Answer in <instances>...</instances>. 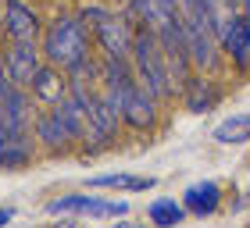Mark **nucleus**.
Instances as JSON below:
<instances>
[{
    "label": "nucleus",
    "instance_id": "obj_11",
    "mask_svg": "<svg viewBox=\"0 0 250 228\" xmlns=\"http://www.w3.org/2000/svg\"><path fill=\"white\" fill-rule=\"evenodd\" d=\"M36 111H40V104L25 86H11L0 96V125L4 129H32L36 125Z\"/></svg>",
    "mask_w": 250,
    "mask_h": 228
},
{
    "label": "nucleus",
    "instance_id": "obj_13",
    "mask_svg": "<svg viewBox=\"0 0 250 228\" xmlns=\"http://www.w3.org/2000/svg\"><path fill=\"white\" fill-rule=\"evenodd\" d=\"M183 207L193 214V218H211V214L222 210V186L211 178H200L193 186L183 189Z\"/></svg>",
    "mask_w": 250,
    "mask_h": 228
},
{
    "label": "nucleus",
    "instance_id": "obj_8",
    "mask_svg": "<svg viewBox=\"0 0 250 228\" xmlns=\"http://www.w3.org/2000/svg\"><path fill=\"white\" fill-rule=\"evenodd\" d=\"M0 18H4V36L15 43H40L43 25H47L29 0H4Z\"/></svg>",
    "mask_w": 250,
    "mask_h": 228
},
{
    "label": "nucleus",
    "instance_id": "obj_15",
    "mask_svg": "<svg viewBox=\"0 0 250 228\" xmlns=\"http://www.w3.org/2000/svg\"><path fill=\"white\" fill-rule=\"evenodd\" d=\"M146 218H150V225L168 228V225H183L189 218V210L183 207V200H175V196H157V200L146 203Z\"/></svg>",
    "mask_w": 250,
    "mask_h": 228
},
{
    "label": "nucleus",
    "instance_id": "obj_18",
    "mask_svg": "<svg viewBox=\"0 0 250 228\" xmlns=\"http://www.w3.org/2000/svg\"><path fill=\"white\" fill-rule=\"evenodd\" d=\"M243 207H250V189H247V192H243V196H240V200H236V203H232V210H243Z\"/></svg>",
    "mask_w": 250,
    "mask_h": 228
},
{
    "label": "nucleus",
    "instance_id": "obj_16",
    "mask_svg": "<svg viewBox=\"0 0 250 228\" xmlns=\"http://www.w3.org/2000/svg\"><path fill=\"white\" fill-rule=\"evenodd\" d=\"M89 189H118V192H146V189H154V178L150 175H97V178H89Z\"/></svg>",
    "mask_w": 250,
    "mask_h": 228
},
{
    "label": "nucleus",
    "instance_id": "obj_3",
    "mask_svg": "<svg viewBox=\"0 0 250 228\" xmlns=\"http://www.w3.org/2000/svg\"><path fill=\"white\" fill-rule=\"evenodd\" d=\"M218 47L225 61L232 64V72L250 75V15L243 11H229L218 25Z\"/></svg>",
    "mask_w": 250,
    "mask_h": 228
},
{
    "label": "nucleus",
    "instance_id": "obj_4",
    "mask_svg": "<svg viewBox=\"0 0 250 228\" xmlns=\"http://www.w3.org/2000/svg\"><path fill=\"white\" fill-rule=\"evenodd\" d=\"M32 132H36V143H40L43 153L64 157V153L79 150L75 132L68 129V121L58 114V107H40V111H36V125H32Z\"/></svg>",
    "mask_w": 250,
    "mask_h": 228
},
{
    "label": "nucleus",
    "instance_id": "obj_17",
    "mask_svg": "<svg viewBox=\"0 0 250 228\" xmlns=\"http://www.w3.org/2000/svg\"><path fill=\"white\" fill-rule=\"evenodd\" d=\"M107 15H111V7H104V4H83V7H79V18L86 21V29H89V32H93Z\"/></svg>",
    "mask_w": 250,
    "mask_h": 228
},
{
    "label": "nucleus",
    "instance_id": "obj_2",
    "mask_svg": "<svg viewBox=\"0 0 250 228\" xmlns=\"http://www.w3.org/2000/svg\"><path fill=\"white\" fill-rule=\"evenodd\" d=\"M129 61H132L136 78H140L161 104H172V100L179 96V86L172 78V68H168V57L161 50V39L154 36V29H136Z\"/></svg>",
    "mask_w": 250,
    "mask_h": 228
},
{
    "label": "nucleus",
    "instance_id": "obj_12",
    "mask_svg": "<svg viewBox=\"0 0 250 228\" xmlns=\"http://www.w3.org/2000/svg\"><path fill=\"white\" fill-rule=\"evenodd\" d=\"M179 100H183V107L193 111V114H208L218 107V100H222V86L214 82V78L208 72H193L183 89H179Z\"/></svg>",
    "mask_w": 250,
    "mask_h": 228
},
{
    "label": "nucleus",
    "instance_id": "obj_9",
    "mask_svg": "<svg viewBox=\"0 0 250 228\" xmlns=\"http://www.w3.org/2000/svg\"><path fill=\"white\" fill-rule=\"evenodd\" d=\"M50 214H83V218H125L129 203L125 200H104V196H86V192H68L47 203Z\"/></svg>",
    "mask_w": 250,
    "mask_h": 228
},
{
    "label": "nucleus",
    "instance_id": "obj_6",
    "mask_svg": "<svg viewBox=\"0 0 250 228\" xmlns=\"http://www.w3.org/2000/svg\"><path fill=\"white\" fill-rule=\"evenodd\" d=\"M43 150L32 129H4L0 125V171H25Z\"/></svg>",
    "mask_w": 250,
    "mask_h": 228
},
{
    "label": "nucleus",
    "instance_id": "obj_7",
    "mask_svg": "<svg viewBox=\"0 0 250 228\" xmlns=\"http://www.w3.org/2000/svg\"><path fill=\"white\" fill-rule=\"evenodd\" d=\"M132 39H136V25L129 21L125 11H111V15L93 29V43L100 57H129L132 54Z\"/></svg>",
    "mask_w": 250,
    "mask_h": 228
},
{
    "label": "nucleus",
    "instance_id": "obj_14",
    "mask_svg": "<svg viewBox=\"0 0 250 228\" xmlns=\"http://www.w3.org/2000/svg\"><path fill=\"white\" fill-rule=\"evenodd\" d=\"M211 139L222 143V146H243V143H250V111L218 121V125H214V132H211Z\"/></svg>",
    "mask_w": 250,
    "mask_h": 228
},
{
    "label": "nucleus",
    "instance_id": "obj_21",
    "mask_svg": "<svg viewBox=\"0 0 250 228\" xmlns=\"http://www.w3.org/2000/svg\"><path fill=\"white\" fill-rule=\"evenodd\" d=\"M240 11H243V15H250V0H240Z\"/></svg>",
    "mask_w": 250,
    "mask_h": 228
},
{
    "label": "nucleus",
    "instance_id": "obj_1",
    "mask_svg": "<svg viewBox=\"0 0 250 228\" xmlns=\"http://www.w3.org/2000/svg\"><path fill=\"white\" fill-rule=\"evenodd\" d=\"M43 57L50 64L64 68L79 82H97L100 86V72H104V57H100L93 32L86 29V21L79 18V11H61L43 25L40 36Z\"/></svg>",
    "mask_w": 250,
    "mask_h": 228
},
{
    "label": "nucleus",
    "instance_id": "obj_19",
    "mask_svg": "<svg viewBox=\"0 0 250 228\" xmlns=\"http://www.w3.org/2000/svg\"><path fill=\"white\" fill-rule=\"evenodd\" d=\"M11 218H15V210H11V207H0V225H7Z\"/></svg>",
    "mask_w": 250,
    "mask_h": 228
},
{
    "label": "nucleus",
    "instance_id": "obj_20",
    "mask_svg": "<svg viewBox=\"0 0 250 228\" xmlns=\"http://www.w3.org/2000/svg\"><path fill=\"white\" fill-rule=\"evenodd\" d=\"M4 43H7V36H4V18H0V50H4Z\"/></svg>",
    "mask_w": 250,
    "mask_h": 228
},
{
    "label": "nucleus",
    "instance_id": "obj_10",
    "mask_svg": "<svg viewBox=\"0 0 250 228\" xmlns=\"http://www.w3.org/2000/svg\"><path fill=\"white\" fill-rule=\"evenodd\" d=\"M29 93L36 96L40 107H54L58 100H64L68 93H72V75H68L64 68H58V64L43 61L40 72L32 75V82H29Z\"/></svg>",
    "mask_w": 250,
    "mask_h": 228
},
{
    "label": "nucleus",
    "instance_id": "obj_5",
    "mask_svg": "<svg viewBox=\"0 0 250 228\" xmlns=\"http://www.w3.org/2000/svg\"><path fill=\"white\" fill-rule=\"evenodd\" d=\"M43 61H47V57H43L40 43H15V39H7L4 50H0V68H4V75L15 86H25V89H29L32 75L40 72Z\"/></svg>",
    "mask_w": 250,
    "mask_h": 228
}]
</instances>
